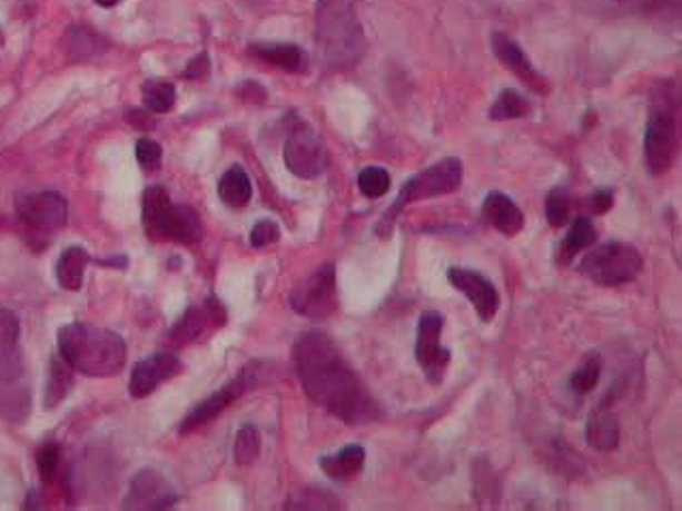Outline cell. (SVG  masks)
Masks as SVG:
<instances>
[{
  "label": "cell",
  "mask_w": 682,
  "mask_h": 511,
  "mask_svg": "<svg viewBox=\"0 0 682 511\" xmlns=\"http://www.w3.org/2000/svg\"><path fill=\"white\" fill-rule=\"evenodd\" d=\"M294 366L306 396L345 424L359 426L382 417V406L326 332L302 334L294 345Z\"/></svg>",
  "instance_id": "6da1fadb"
},
{
  "label": "cell",
  "mask_w": 682,
  "mask_h": 511,
  "mask_svg": "<svg viewBox=\"0 0 682 511\" xmlns=\"http://www.w3.org/2000/svg\"><path fill=\"white\" fill-rule=\"evenodd\" d=\"M60 357L86 377H113L125 368V338L106 327L67 323L58 330Z\"/></svg>",
  "instance_id": "7a4b0ae2"
},
{
  "label": "cell",
  "mask_w": 682,
  "mask_h": 511,
  "mask_svg": "<svg viewBox=\"0 0 682 511\" xmlns=\"http://www.w3.org/2000/svg\"><path fill=\"white\" fill-rule=\"evenodd\" d=\"M357 0H317V48L324 67L347 71L366 52Z\"/></svg>",
  "instance_id": "3957f363"
},
{
  "label": "cell",
  "mask_w": 682,
  "mask_h": 511,
  "mask_svg": "<svg viewBox=\"0 0 682 511\" xmlns=\"http://www.w3.org/2000/svg\"><path fill=\"white\" fill-rule=\"evenodd\" d=\"M146 234L155 240L192 244L204 238V223L189 204H174L161 185H152L141 197Z\"/></svg>",
  "instance_id": "277c9868"
},
{
  "label": "cell",
  "mask_w": 682,
  "mask_h": 511,
  "mask_svg": "<svg viewBox=\"0 0 682 511\" xmlns=\"http://www.w3.org/2000/svg\"><path fill=\"white\" fill-rule=\"evenodd\" d=\"M679 95L668 86L649 111L644 134V161L651 176H663L679 153Z\"/></svg>",
  "instance_id": "5b68a950"
},
{
  "label": "cell",
  "mask_w": 682,
  "mask_h": 511,
  "mask_svg": "<svg viewBox=\"0 0 682 511\" xmlns=\"http://www.w3.org/2000/svg\"><path fill=\"white\" fill-rule=\"evenodd\" d=\"M463 161L456 159V157H447L443 161L422 169L419 174H415L403 185V189L398 193L396 202L392 204V208H387V213L383 215L382 223L377 227V234L387 236L389 229L396 225V218L411 204L422 202V199L441 197V195H449V193L458 190V187L463 185Z\"/></svg>",
  "instance_id": "8992f818"
},
{
  "label": "cell",
  "mask_w": 682,
  "mask_h": 511,
  "mask_svg": "<svg viewBox=\"0 0 682 511\" xmlns=\"http://www.w3.org/2000/svg\"><path fill=\"white\" fill-rule=\"evenodd\" d=\"M644 266L635 246L627 243L601 244L582 257L580 272L601 287H619L631 283Z\"/></svg>",
  "instance_id": "52a82bcc"
},
{
  "label": "cell",
  "mask_w": 682,
  "mask_h": 511,
  "mask_svg": "<svg viewBox=\"0 0 682 511\" xmlns=\"http://www.w3.org/2000/svg\"><path fill=\"white\" fill-rule=\"evenodd\" d=\"M268 377H270L268 364H264V362L246 364L245 368L236 377L231 379L227 385H223L210 399L201 401L195 409H191L189 415L180 422L178 431H180V434H189V432L206 426L208 422L219 417L220 413L229 404H234L238 399H243L246 392L255 390L257 385H261Z\"/></svg>",
  "instance_id": "ba28073f"
},
{
  "label": "cell",
  "mask_w": 682,
  "mask_h": 511,
  "mask_svg": "<svg viewBox=\"0 0 682 511\" xmlns=\"http://www.w3.org/2000/svg\"><path fill=\"white\" fill-rule=\"evenodd\" d=\"M32 409V392L22 351L0 353V420L13 426L24 424Z\"/></svg>",
  "instance_id": "9c48e42d"
},
{
  "label": "cell",
  "mask_w": 682,
  "mask_h": 511,
  "mask_svg": "<svg viewBox=\"0 0 682 511\" xmlns=\"http://www.w3.org/2000/svg\"><path fill=\"white\" fill-rule=\"evenodd\" d=\"M289 304L298 315L310 322H324L332 317L338 306L336 266L324 264L322 268L302 278L289 294Z\"/></svg>",
  "instance_id": "30bf717a"
},
{
  "label": "cell",
  "mask_w": 682,
  "mask_h": 511,
  "mask_svg": "<svg viewBox=\"0 0 682 511\" xmlns=\"http://www.w3.org/2000/svg\"><path fill=\"white\" fill-rule=\"evenodd\" d=\"M445 320L438 311L422 313L417 323V341H415V360L433 385H441L447 375L452 353L441 347V332Z\"/></svg>",
  "instance_id": "8fae6325"
},
{
  "label": "cell",
  "mask_w": 682,
  "mask_h": 511,
  "mask_svg": "<svg viewBox=\"0 0 682 511\" xmlns=\"http://www.w3.org/2000/svg\"><path fill=\"white\" fill-rule=\"evenodd\" d=\"M283 159L287 169L302 180L319 178L328 169V148L308 127H298L285 141Z\"/></svg>",
  "instance_id": "7c38bea8"
},
{
  "label": "cell",
  "mask_w": 682,
  "mask_h": 511,
  "mask_svg": "<svg viewBox=\"0 0 682 511\" xmlns=\"http://www.w3.org/2000/svg\"><path fill=\"white\" fill-rule=\"evenodd\" d=\"M16 213L24 225L37 232H56L67 223L69 206L58 190H41L20 195Z\"/></svg>",
  "instance_id": "4fadbf2b"
},
{
  "label": "cell",
  "mask_w": 682,
  "mask_h": 511,
  "mask_svg": "<svg viewBox=\"0 0 682 511\" xmlns=\"http://www.w3.org/2000/svg\"><path fill=\"white\" fill-rule=\"evenodd\" d=\"M180 501L176 488L165 480L157 469H141L134 475L125 499V510L161 511L174 508Z\"/></svg>",
  "instance_id": "5bb4252c"
},
{
  "label": "cell",
  "mask_w": 682,
  "mask_h": 511,
  "mask_svg": "<svg viewBox=\"0 0 682 511\" xmlns=\"http://www.w3.org/2000/svg\"><path fill=\"white\" fill-rule=\"evenodd\" d=\"M575 4L601 18H679V0H575Z\"/></svg>",
  "instance_id": "9a60e30c"
},
{
  "label": "cell",
  "mask_w": 682,
  "mask_h": 511,
  "mask_svg": "<svg viewBox=\"0 0 682 511\" xmlns=\"http://www.w3.org/2000/svg\"><path fill=\"white\" fill-rule=\"evenodd\" d=\"M447 281L463 296L468 297V302L475 306V313L482 322L488 323L494 320V315L498 313V306H501V297H498L496 287L484 274L468 268H449L447 269Z\"/></svg>",
  "instance_id": "2e32d148"
},
{
  "label": "cell",
  "mask_w": 682,
  "mask_h": 511,
  "mask_svg": "<svg viewBox=\"0 0 682 511\" xmlns=\"http://www.w3.org/2000/svg\"><path fill=\"white\" fill-rule=\"evenodd\" d=\"M180 360L171 353H152L144 360H139L129 379V394L134 399L150 396L161 383L169 381L180 373Z\"/></svg>",
  "instance_id": "e0dca14e"
},
{
  "label": "cell",
  "mask_w": 682,
  "mask_h": 511,
  "mask_svg": "<svg viewBox=\"0 0 682 511\" xmlns=\"http://www.w3.org/2000/svg\"><path fill=\"white\" fill-rule=\"evenodd\" d=\"M492 52L494 56L512 71L516 73L520 80L524 81L531 90L546 95L550 90L547 80L535 69V65L528 60V56L524 55V50L520 48L514 39H510L505 32H492Z\"/></svg>",
  "instance_id": "ac0fdd59"
},
{
  "label": "cell",
  "mask_w": 682,
  "mask_h": 511,
  "mask_svg": "<svg viewBox=\"0 0 682 511\" xmlns=\"http://www.w3.org/2000/svg\"><path fill=\"white\" fill-rule=\"evenodd\" d=\"M225 323V308L217 297H208L204 306H189L169 332L176 345H189L204 336L210 325Z\"/></svg>",
  "instance_id": "d6986e66"
},
{
  "label": "cell",
  "mask_w": 682,
  "mask_h": 511,
  "mask_svg": "<svg viewBox=\"0 0 682 511\" xmlns=\"http://www.w3.org/2000/svg\"><path fill=\"white\" fill-rule=\"evenodd\" d=\"M482 218L507 238L518 236L524 227V215L518 204L501 190H492L486 195L484 206H482Z\"/></svg>",
  "instance_id": "ffe728a7"
},
{
  "label": "cell",
  "mask_w": 682,
  "mask_h": 511,
  "mask_svg": "<svg viewBox=\"0 0 682 511\" xmlns=\"http://www.w3.org/2000/svg\"><path fill=\"white\" fill-rule=\"evenodd\" d=\"M610 403L612 396L597 404L586 422V443L600 452L616 450L621 443V424L616 415L610 411Z\"/></svg>",
  "instance_id": "44dd1931"
},
{
  "label": "cell",
  "mask_w": 682,
  "mask_h": 511,
  "mask_svg": "<svg viewBox=\"0 0 682 511\" xmlns=\"http://www.w3.org/2000/svg\"><path fill=\"white\" fill-rule=\"evenodd\" d=\"M364 462H366L364 448L357 445V443H352V445L343 448L340 452H336L332 456L322 458L319 466L329 480L340 482V480H352L355 475H359L362 469H364Z\"/></svg>",
  "instance_id": "7402d4cb"
},
{
  "label": "cell",
  "mask_w": 682,
  "mask_h": 511,
  "mask_svg": "<svg viewBox=\"0 0 682 511\" xmlns=\"http://www.w3.org/2000/svg\"><path fill=\"white\" fill-rule=\"evenodd\" d=\"M248 50L259 60L283 71H302L306 67L304 50L294 43H253Z\"/></svg>",
  "instance_id": "603a6c76"
},
{
  "label": "cell",
  "mask_w": 682,
  "mask_h": 511,
  "mask_svg": "<svg viewBox=\"0 0 682 511\" xmlns=\"http://www.w3.org/2000/svg\"><path fill=\"white\" fill-rule=\"evenodd\" d=\"M90 264V255L82 246H69L58 264H56V281L67 292H80L83 285V272Z\"/></svg>",
  "instance_id": "cb8c5ba5"
},
{
  "label": "cell",
  "mask_w": 682,
  "mask_h": 511,
  "mask_svg": "<svg viewBox=\"0 0 682 511\" xmlns=\"http://www.w3.org/2000/svg\"><path fill=\"white\" fill-rule=\"evenodd\" d=\"M219 197L229 208H245L253 197V183L240 165L229 167L219 180Z\"/></svg>",
  "instance_id": "d4e9b609"
},
{
  "label": "cell",
  "mask_w": 682,
  "mask_h": 511,
  "mask_svg": "<svg viewBox=\"0 0 682 511\" xmlns=\"http://www.w3.org/2000/svg\"><path fill=\"white\" fill-rule=\"evenodd\" d=\"M595 240H597V229H595V225L591 223V218H586V216L575 218L572 223V227H570V232H567V236H565L563 243H561V248H559V255H556V257H559V264H561V266L570 264L577 253H582V250H586L589 246H593Z\"/></svg>",
  "instance_id": "484cf974"
},
{
  "label": "cell",
  "mask_w": 682,
  "mask_h": 511,
  "mask_svg": "<svg viewBox=\"0 0 682 511\" xmlns=\"http://www.w3.org/2000/svg\"><path fill=\"white\" fill-rule=\"evenodd\" d=\"M71 366L60 357L52 360L50 364V377H48V387H46V409H55L62 403L73 385V375H71Z\"/></svg>",
  "instance_id": "4316f807"
},
{
  "label": "cell",
  "mask_w": 682,
  "mask_h": 511,
  "mask_svg": "<svg viewBox=\"0 0 682 511\" xmlns=\"http://www.w3.org/2000/svg\"><path fill=\"white\" fill-rule=\"evenodd\" d=\"M141 101H144V108L152 114H167L176 106V88L171 81H144Z\"/></svg>",
  "instance_id": "83f0119b"
},
{
  "label": "cell",
  "mask_w": 682,
  "mask_h": 511,
  "mask_svg": "<svg viewBox=\"0 0 682 511\" xmlns=\"http://www.w3.org/2000/svg\"><path fill=\"white\" fill-rule=\"evenodd\" d=\"M67 48L71 55L86 58V56L101 55L103 50H108V41L106 37H101L99 32L90 28L76 27L71 28L67 35Z\"/></svg>",
  "instance_id": "f1b7e54d"
},
{
  "label": "cell",
  "mask_w": 682,
  "mask_h": 511,
  "mask_svg": "<svg viewBox=\"0 0 682 511\" xmlns=\"http://www.w3.org/2000/svg\"><path fill=\"white\" fill-rule=\"evenodd\" d=\"M531 114V104L514 88H505L492 104V120H516Z\"/></svg>",
  "instance_id": "f546056e"
},
{
  "label": "cell",
  "mask_w": 682,
  "mask_h": 511,
  "mask_svg": "<svg viewBox=\"0 0 682 511\" xmlns=\"http://www.w3.org/2000/svg\"><path fill=\"white\" fill-rule=\"evenodd\" d=\"M285 508L287 510H338L340 503L326 490L308 488L296 494H289V501Z\"/></svg>",
  "instance_id": "4dcf8cb0"
},
{
  "label": "cell",
  "mask_w": 682,
  "mask_h": 511,
  "mask_svg": "<svg viewBox=\"0 0 682 511\" xmlns=\"http://www.w3.org/2000/svg\"><path fill=\"white\" fill-rule=\"evenodd\" d=\"M357 187L362 190L364 197L368 199H379L383 197L389 187H392V176L385 167H377V165H370V167H364L357 176Z\"/></svg>",
  "instance_id": "1f68e13d"
},
{
  "label": "cell",
  "mask_w": 682,
  "mask_h": 511,
  "mask_svg": "<svg viewBox=\"0 0 682 511\" xmlns=\"http://www.w3.org/2000/svg\"><path fill=\"white\" fill-rule=\"evenodd\" d=\"M601 377V357L600 355H589L584 357L582 366L570 377V387L575 394H591Z\"/></svg>",
  "instance_id": "d6a6232c"
},
{
  "label": "cell",
  "mask_w": 682,
  "mask_h": 511,
  "mask_svg": "<svg viewBox=\"0 0 682 511\" xmlns=\"http://www.w3.org/2000/svg\"><path fill=\"white\" fill-rule=\"evenodd\" d=\"M259 452H261V434H259V431H257L255 426L246 424V426H243L240 432L236 434L234 458H236V462H238L240 466H246V464H253V462L257 460Z\"/></svg>",
  "instance_id": "836d02e7"
},
{
  "label": "cell",
  "mask_w": 682,
  "mask_h": 511,
  "mask_svg": "<svg viewBox=\"0 0 682 511\" xmlns=\"http://www.w3.org/2000/svg\"><path fill=\"white\" fill-rule=\"evenodd\" d=\"M573 199L570 190L556 189L550 190L546 197V218L552 227H563L567 225L570 216H572Z\"/></svg>",
  "instance_id": "e575fe53"
},
{
  "label": "cell",
  "mask_w": 682,
  "mask_h": 511,
  "mask_svg": "<svg viewBox=\"0 0 682 511\" xmlns=\"http://www.w3.org/2000/svg\"><path fill=\"white\" fill-rule=\"evenodd\" d=\"M20 347V320L13 311L0 306V353Z\"/></svg>",
  "instance_id": "d590c367"
},
{
  "label": "cell",
  "mask_w": 682,
  "mask_h": 511,
  "mask_svg": "<svg viewBox=\"0 0 682 511\" xmlns=\"http://www.w3.org/2000/svg\"><path fill=\"white\" fill-rule=\"evenodd\" d=\"M136 157L144 171H155V169H159V165L164 161V148L155 139L144 137V139L137 141Z\"/></svg>",
  "instance_id": "8d00e7d4"
},
{
  "label": "cell",
  "mask_w": 682,
  "mask_h": 511,
  "mask_svg": "<svg viewBox=\"0 0 682 511\" xmlns=\"http://www.w3.org/2000/svg\"><path fill=\"white\" fill-rule=\"evenodd\" d=\"M58 464H60V448L56 443H46L39 454H37V469H39V475L50 482L55 480L56 473H58Z\"/></svg>",
  "instance_id": "74e56055"
},
{
  "label": "cell",
  "mask_w": 682,
  "mask_h": 511,
  "mask_svg": "<svg viewBox=\"0 0 682 511\" xmlns=\"http://www.w3.org/2000/svg\"><path fill=\"white\" fill-rule=\"evenodd\" d=\"M280 238V229L278 225L270 220V218H264V220H257L255 227L250 229V244L255 248H264V246H270V244L278 243Z\"/></svg>",
  "instance_id": "f35d334b"
},
{
  "label": "cell",
  "mask_w": 682,
  "mask_h": 511,
  "mask_svg": "<svg viewBox=\"0 0 682 511\" xmlns=\"http://www.w3.org/2000/svg\"><path fill=\"white\" fill-rule=\"evenodd\" d=\"M589 206L595 215H605L614 206V190L607 189V187L595 190L589 199Z\"/></svg>",
  "instance_id": "ab89813d"
},
{
  "label": "cell",
  "mask_w": 682,
  "mask_h": 511,
  "mask_svg": "<svg viewBox=\"0 0 682 511\" xmlns=\"http://www.w3.org/2000/svg\"><path fill=\"white\" fill-rule=\"evenodd\" d=\"M210 73V58L208 55H199L192 58L185 69L187 80H204Z\"/></svg>",
  "instance_id": "60d3db41"
},
{
  "label": "cell",
  "mask_w": 682,
  "mask_h": 511,
  "mask_svg": "<svg viewBox=\"0 0 682 511\" xmlns=\"http://www.w3.org/2000/svg\"><path fill=\"white\" fill-rule=\"evenodd\" d=\"M125 118L129 125H134L139 131H152L155 129V120L150 114H146V109H127Z\"/></svg>",
  "instance_id": "b9f144b4"
},
{
  "label": "cell",
  "mask_w": 682,
  "mask_h": 511,
  "mask_svg": "<svg viewBox=\"0 0 682 511\" xmlns=\"http://www.w3.org/2000/svg\"><path fill=\"white\" fill-rule=\"evenodd\" d=\"M99 7H106V9H111V7H116L120 0H95Z\"/></svg>",
  "instance_id": "7bdbcfd3"
},
{
  "label": "cell",
  "mask_w": 682,
  "mask_h": 511,
  "mask_svg": "<svg viewBox=\"0 0 682 511\" xmlns=\"http://www.w3.org/2000/svg\"><path fill=\"white\" fill-rule=\"evenodd\" d=\"M238 2L248 4V7H259V4H266V2H270V0H238Z\"/></svg>",
  "instance_id": "ee69618b"
},
{
  "label": "cell",
  "mask_w": 682,
  "mask_h": 511,
  "mask_svg": "<svg viewBox=\"0 0 682 511\" xmlns=\"http://www.w3.org/2000/svg\"><path fill=\"white\" fill-rule=\"evenodd\" d=\"M0 41H2V32H0Z\"/></svg>",
  "instance_id": "f6af8a7d"
}]
</instances>
